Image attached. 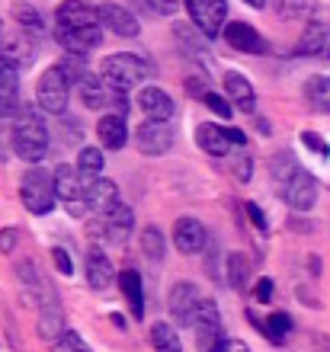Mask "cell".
I'll return each instance as SVG.
<instances>
[{
  "instance_id": "cell-35",
  "label": "cell",
  "mask_w": 330,
  "mask_h": 352,
  "mask_svg": "<svg viewBox=\"0 0 330 352\" xmlns=\"http://www.w3.org/2000/svg\"><path fill=\"white\" fill-rule=\"evenodd\" d=\"M289 330H292V320H289V314H273L269 320H266V336H269L273 343H279L282 336H289Z\"/></svg>"
},
{
  "instance_id": "cell-26",
  "label": "cell",
  "mask_w": 330,
  "mask_h": 352,
  "mask_svg": "<svg viewBox=\"0 0 330 352\" xmlns=\"http://www.w3.org/2000/svg\"><path fill=\"white\" fill-rule=\"evenodd\" d=\"M119 288L122 295H125V301H129V311L135 320H141L145 317V298H141V276H138L135 269H122L119 272Z\"/></svg>"
},
{
  "instance_id": "cell-29",
  "label": "cell",
  "mask_w": 330,
  "mask_h": 352,
  "mask_svg": "<svg viewBox=\"0 0 330 352\" xmlns=\"http://www.w3.org/2000/svg\"><path fill=\"white\" fill-rule=\"evenodd\" d=\"M305 96L318 112H327L330 116V77H311L305 84Z\"/></svg>"
},
{
  "instance_id": "cell-31",
  "label": "cell",
  "mask_w": 330,
  "mask_h": 352,
  "mask_svg": "<svg viewBox=\"0 0 330 352\" xmlns=\"http://www.w3.org/2000/svg\"><path fill=\"white\" fill-rule=\"evenodd\" d=\"M39 333L45 336V340H58V336L65 333L61 330V307L58 305H48L39 311Z\"/></svg>"
},
{
  "instance_id": "cell-2",
  "label": "cell",
  "mask_w": 330,
  "mask_h": 352,
  "mask_svg": "<svg viewBox=\"0 0 330 352\" xmlns=\"http://www.w3.org/2000/svg\"><path fill=\"white\" fill-rule=\"evenodd\" d=\"M13 151L19 160L26 164H39L48 151V129L39 109L32 106H19L17 122H13Z\"/></svg>"
},
{
  "instance_id": "cell-40",
  "label": "cell",
  "mask_w": 330,
  "mask_h": 352,
  "mask_svg": "<svg viewBox=\"0 0 330 352\" xmlns=\"http://www.w3.org/2000/svg\"><path fill=\"white\" fill-rule=\"evenodd\" d=\"M52 260H55V269L61 272V276H71L74 266H71V256H68V250H61V247H55L52 250Z\"/></svg>"
},
{
  "instance_id": "cell-1",
  "label": "cell",
  "mask_w": 330,
  "mask_h": 352,
  "mask_svg": "<svg viewBox=\"0 0 330 352\" xmlns=\"http://www.w3.org/2000/svg\"><path fill=\"white\" fill-rule=\"evenodd\" d=\"M269 173H273L276 192L282 195L292 208L308 212L314 205V199H318V179H314L292 154H276V157L269 160Z\"/></svg>"
},
{
  "instance_id": "cell-22",
  "label": "cell",
  "mask_w": 330,
  "mask_h": 352,
  "mask_svg": "<svg viewBox=\"0 0 330 352\" xmlns=\"http://www.w3.org/2000/svg\"><path fill=\"white\" fill-rule=\"evenodd\" d=\"M77 93H81V102L87 106V109H103L106 102H110V87H106V80H103V74L96 77V74H87L77 80Z\"/></svg>"
},
{
  "instance_id": "cell-20",
  "label": "cell",
  "mask_w": 330,
  "mask_h": 352,
  "mask_svg": "<svg viewBox=\"0 0 330 352\" xmlns=\"http://www.w3.org/2000/svg\"><path fill=\"white\" fill-rule=\"evenodd\" d=\"M19 278L26 282V288L32 292V301H39V307H48V305H58L55 298V288L48 285V278L39 272L32 263H19Z\"/></svg>"
},
{
  "instance_id": "cell-13",
  "label": "cell",
  "mask_w": 330,
  "mask_h": 352,
  "mask_svg": "<svg viewBox=\"0 0 330 352\" xmlns=\"http://www.w3.org/2000/svg\"><path fill=\"white\" fill-rule=\"evenodd\" d=\"M138 109L145 112V119L170 122L176 106H174V100H170V93L161 90V87H141V90H138Z\"/></svg>"
},
{
  "instance_id": "cell-41",
  "label": "cell",
  "mask_w": 330,
  "mask_h": 352,
  "mask_svg": "<svg viewBox=\"0 0 330 352\" xmlns=\"http://www.w3.org/2000/svg\"><path fill=\"white\" fill-rule=\"evenodd\" d=\"M254 298H257V301H269V298H273V278L254 282Z\"/></svg>"
},
{
  "instance_id": "cell-14",
  "label": "cell",
  "mask_w": 330,
  "mask_h": 352,
  "mask_svg": "<svg viewBox=\"0 0 330 352\" xmlns=\"http://www.w3.org/2000/svg\"><path fill=\"white\" fill-rule=\"evenodd\" d=\"M225 42H228L234 52H240V55H263L266 52L263 36H260L250 23H228V26H225Z\"/></svg>"
},
{
  "instance_id": "cell-17",
  "label": "cell",
  "mask_w": 330,
  "mask_h": 352,
  "mask_svg": "<svg viewBox=\"0 0 330 352\" xmlns=\"http://www.w3.org/2000/svg\"><path fill=\"white\" fill-rule=\"evenodd\" d=\"M100 23H103V29H110L112 36H122V38L138 36L135 13H129V10L119 7V3H103L100 7Z\"/></svg>"
},
{
  "instance_id": "cell-34",
  "label": "cell",
  "mask_w": 330,
  "mask_h": 352,
  "mask_svg": "<svg viewBox=\"0 0 330 352\" xmlns=\"http://www.w3.org/2000/svg\"><path fill=\"white\" fill-rule=\"evenodd\" d=\"M17 23L26 36H39V32H42V16H39V10H32V7H17Z\"/></svg>"
},
{
  "instance_id": "cell-8",
  "label": "cell",
  "mask_w": 330,
  "mask_h": 352,
  "mask_svg": "<svg viewBox=\"0 0 330 352\" xmlns=\"http://www.w3.org/2000/svg\"><path fill=\"white\" fill-rule=\"evenodd\" d=\"M205 298L199 295V288L193 282H176L174 292H170V314L180 327H193L196 317H199V307Z\"/></svg>"
},
{
  "instance_id": "cell-23",
  "label": "cell",
  "mask_w": 330,
  "mask_h": 352,
  "mask_svg": "<svg viewBox=\"0 0 330 352\" xmlns=\"http://www.w3.org/2000/svg\"><path fill=\"white\" fill-rule=\"evenodd\" d=\"M196 144H199L205 154H212V157H225L231 151L228 131L218 129V125H212V122H202L199 129H196Z\"/></svg>"
},
{
  "instance_id": "cell-36",
  "label": "cell",
  "mask_w": 330,
  "mask_h": 352,
  "mask_svg": "<svg viewBox=\"0 0 330 352\" xmlns=\"http://www.w3.org/2000/svg\"><path fill=\"white\" fill-rule=\"evenodd\" d=\"M55 352H90V349H87V343H83L74 330H65V333L55 340Z\"/></svg>"
},
{
  "instance_id": "cell-4",
  "label": "cell",
  "mask_w": 330,
  "mask_h": 352,
  "mask_svg": "<svg viewBox=\"0 0 330 352\" xmlns=\"http://www.w3.org/2000/svg\"><path fill=\"white\" fill-rule=\"evenodd\" d=\"M19 199L32 214H48L55 208L58 189H55V173H48L42 167H32L23 183H19Z\"/></svg>"
},
{
  "instance_id": "cell-6",
  "label": "cell",
  "mask_w": 330,
  "mask_h": 352,
  "mask_svg": "<svg viewBox=\"0 0 330 352\" xmlns=\"http://www.w3.org/2000/svg\"><path fill=\"white\" fill-rule=\"evenodd\" d=\"M189 16H193L196 29L205 38H215L225 32V16H228V3L225 0H183Z\"/></svg>"
},
{
  "instance_id": "cell-48",
  "label": "cell",
  "mask_w": 330,
  "mask_h": 352,
  "mask_svg": "<svg viewBox=\"0 0 330 352\" xmlns=\"http://www.w3.org/2000/svg\"><path fill=\"white\" fill-rule=\"evenodd\" d=\"M3 38H7V32H3V23H0V48H3Z\"/></svg>"
},
{
  "instance_id": "cell-44",
  "label": "cell",
  "mask_w": 330,
  "mask_h": 352,
  "mask_svg": "<svg viewBox=\"0 0 330 352\" xmlns=\"http://www.w3.org/2000/svg\"><path fill=\"white\" fill-rule=\"evenodd\" d=\"M212 352H250V346L240 343V340H221V343L215 346Z\"/></svg>"
},
{
  "instance_id": "cell-24",
  "label": "cell",
  "mask_w": 330,
  "mask_h": 352,
  "mask_svg": "<svg viewBox=\"0 0 330 352\" xmlns=\"http://www.w3.org/2000/svg\"><path fill=\"white\" fill-rule=\"evenodd\" d=\"M225 90H228L231 102H234L240 112H254V106H257V93H254V87H250V80L244 74L228 71V74H225Z\"/></svg>"
},
{
  "instance_id": "cell-39",
  "label": "cell",
  "mask_w": 330,
  "mask_h": 352,
  "mask_svg": "<svg viewBox=\"0 0 330 352\" xmlns=\"http://www.w3.org/2000/svg\"><path fill=\"white\" fill-rule=\"evenodd\" d=\"M302 144H305V148H308V151H318L321 157H327V154H330L327 141H324L321 135H314V131H302Z\"/></svg>"
},
{
  "instance_id": "cell-38",
  "label": "cell",
  "mask_w": 330,
  "mask_h": 352,
  "mask_svg": "<svg viewBox=\"0 0 330 352\" xmlns=\"http://www.w3.org/2000/svg\"><path fill=\"white\" fill-rule=\"evenodd\" d=\"M205 106H209L215 116H221V119H231V102L225 100V96H218V93H205Z\"/></svg>"
},
{
  "instance_id": "cell-7",
  "label": "cell",
  "mask_w": 330,
  "mask_h": 352,
  "mask_svg": "<svg viewBox=\"0 0 330 352\" xmlns=\"http://www.w3.org/2000/svg\"><path fill=\"white\" fill-rule=\"evenodd\" d=\"M174 144V129L170 122L161 119H145L135 129V148L145 154V157H161L164 151H170Z\"/></svg>"
},
{
  "instance_id": "cell-43",
  "label": "cell",
  "mask_w": 330,
  "mask_h": 352,
  "mask_svg": "<svg viewBox=\"0 0 330 352\" xmlns=\"http://www.w3.org/2000/svg\"><path fill=\"white\" fill-rule=\"evenodd\" d=\"M234 176H238L240 183H247L250 179V157L247 154H240V157L234 160Z\"/></svg>"
},
{
  "instance_id": "cell-28",
  "label": "cell",
  "mask_w": 330,
  "mask_h": 352,
  "mask_svg": "<svg viewBox=\"0 0 330 352\" xmlns=\"http://www.w3.org/2000/svg\"><path fill=\"white\" fill-rule=\"evenodd\" d=\"M141 250L151 263H164V250H167V241H164V231L154 228V224H147L145 231H141Z\"/></svg>"
},
{
  "instance_id": "cell-9",
  "label": "cell",
  "mask_w": 330,
  "mask_h": 352,
  "mask_svg": "<svg viewBox=\"0 0 330 352\" xmlns=\"http://www.w3.org/2000/svg\"><path fill=\"white\" fill-rule=\"evenodd\" d=\"M55 26L61 29H81V26H103L100 7L83 3V0H65L55 13Z\"/></svg>"
},
{
  "instance_id": "cell-12",
  "label": "cell",
  "mask_w": 330,
  "mask_h": 352,
  "mask_svg": "<svg viewBox=\"0 0 330 352\" xmlns=\"http://www.w3.org/2000/svg\"><path fill=\"white\" fill-rule=\"evenodd\" d=\"M19 106V67L0 55V116H17Z\"/></svg>"
},
{
  "instance_id": "cell-32",
  "label": "cell",
  "mask_w": 330,
  "mask_h": 352,
  "mask_svg": "<svg viewBox=\"0 0 330 352\" xmlns=\"http://www.w3.org/2000/svg\"><path fill=\"white\" fill-rule=\"evenodd\" d=\"M77 170L83 173V179L90 183V179H96L103 170V151L100 148H81V154H77Z\"/></svg>"
},
{
  "instance_id": "cell-42",
  "label": "cell",
  "mask_w": 330,
  "mask_h": 352,
  "mask_svg": "<svg viewBox=\"0 0 330 352\" xmlns=\"http://www.w3.org/2000/svg\"><path fill=\"white\" fill-rule=\"evenodd\" d=\"M17 247V228H3L0 231V253H13Z\"/></svg>"
},
{
  "instance_id": "cell-45",
  "label": "cell",
  "mask_w": 330,
  "mask_h": 352,
  "mask_svg": "<svg viewBox=\"0 0 330 352\" xmlns=\"http://www.w3.org/2000/svg\"><path fill=\"white\" fill-rule=\"evenodd\" d=\"M244 208H247V214H250V221H254V228L266 234V214L260 212V208H257V205H254V202H247V205H244Z\"/></svg>"
},
{
  "instance_id": "cell-3",
  "label": "cell",
  "mask_w": 330,
  "mask_h": 352,
  "mask_svg": "<svg viewBox=\"0 0 330 352\" xmlns=\"http://www.w3.org/2000/svg\"><path fill=\"white\" fill-rule=\"evenodd\" d=\"M100 74H103V80H106V87H110L112 93H129V90H135L141 80H147L151 65H147L145 58L129 55V52H119V55H110L106 61H103Z\"/></svg>"
},
{
  "instance_id": "cell-27",
  "label": "cell",
  "mask_w": 330,
  "mask_h": 352,
  "mask_svg": "<svg viewBox=\"0 0 330 352\" xmlns=\"http://www.w3.org/2000/svg\"><path fill=\"white\" fill-rule=\"evenodd\" d=\"M151 346H154V352H183L176 330L170 324H161V320L151 327Z\"/></svg>"
},
{
  "instance_id": "cell-33",
  "label": "cell",
  "mask_w": 330,
  "mask_h": 352,
  "mask_svg": "<svg viewBox=\"0 0 330 352\" xmlns=\"http://www.w3.org/2000/svg\"><path fill=\"white\" fill-rule=\"evenodd\" d=\"M228 276H231V285L238 288V292H244L250 282V266L244 256H228Z\"/></svg>"
},
{
  "instance_id": "cell-5",
  "label": "cell",
  "mask_w": 330,
  "mask_h": 352,
  "mask_svg": "<svg viewBox=\"0 0 330 352\" xmlns=\"http://www.w3.org/2000/svg\"><path fill=\"white\" fill-rule=\"evenodd\" d=\"M68 100H71V80H68V74L61 71V65L48 67L45 74L39 77L36 102L45 112H52V116H61L68 109Z\"/></svg>"
},
{
  "instance_id": "cell-10",
  "label": "cell",
  "mask_w": 330,
  "mask_h": 352,
  "mask_svg": "<svg viewBox=\"0 0 330 352\" xmlns=\"http://www.w3.org/2000/svg\"><path fill=\"white\" fill-rule=\"evenodd\" d=\"M205 241H209V231H205V224L196 221V218H176L174 224V247L183 256H193V253H199L202 247H205Z\"/></svg>"
},
{
  "instance_id": "cell-15",
  "label": "cell",
  "mask_w": 330,
  "mask_h": 352,
  "mask_svg": "<svg viewBox=\"0 0 330 352\" xmlns=\"http://www.w3.org/2000/svg\"><path fill=\"white\" fill-rule=\"evenodd\" d=\"M298 58H327L330 61V26L327 23H311L302 32L298 45H295Z\"/></svg>"
},
{
  "instance_id": "cell-19",
  "label": "cell",
  "mask_w": 330,
  "mask_h": 352,
  "mask_svg": "<svg viewBox=\"0 0 330 352\" xmlns=\"http://www.w3.org/2000/svg\"><path fill=\"white\" fill-rule=\"evenodd\" d=\"M112 278H116L112 260L100 247H90V253H87V282H90V288L93 292H106L112 285Z\"/></svg>"
},
{
  "instance_id": "cell-16",
  "label": "cell",
  "mask_w": 330,
  "mask_h": 352,
  "mask_svg": "<svg viewBox=\"0 0 330 352\" xmlns=\"http://www.w3.org/2000/svg\"><path fill=\"white\" fill-rule=\"evenodd\" d=\"M83 202H87V208H90V212L106 214L110 208H116V205H119V186L112 183V179L96 176V179H90V183H87Z\"/></svg>"
},
{
  "instance_id": "cell-30",
  "label": "cell",
  "mask_w": 330,
  "mask_h": 352,
  "mask_svg": "<svg viewBox=\"0 0 330 352\" xmlns=\"http://www.w3.org/2000/svg\"><path fill=\"white\" fill-rule=\"evenodd\" d=\"M276 16L282 19H305L314 13V0H269Z\"/></svg>"
},
{
  "instance_id": "cell-46",
  "label": "cell",
  "mask_w": 330,
  "mask_h": 352,
  "mask_svg": "<svg viewBox=\"0 0 330 352\" xmlns=\"http://www.w3.org/2000/svg\"><path fill=\"white\" fill-rule=\"evenodd\" d=\"M225 131H228L231 144H238V148H244V141H247V138H244V131H240V129H225Z\"/></svg>"
},
{
  "instance_id": "cell-21",
  "label": "cell",
  "mask_w": 330,
  "mask_h": 352,
  "mask_svg": "<svg viewBox=\"0 0 330 352\" xmlns=\"http://www.w3.org/2000/svg\"><path fill=\"white\" fill-rule=\"evenodd\" d=\"M96 135H100L103 148H110V151L125 148V141H129V125H125V116H119V112L103 116L100 125H96Z\"/></svg>"
},
{
  "instance_id": "cell-11",
  "label": "cell",
  "mask_w": 330,
  "mask_h": 352,
  "mask_svg": "<svg viewBox=\"0 0 330 352\" xmlns=\"http://www.w3.org/2000/svg\"><path fill=\"white\" fill-rule=\"evenodd\" d=\"M55 38H58V45L65 48V52H71V55H87V52H93L103 42V32H100V26H81V29L58 26Z\"/></svg>"
},
{
  "instance_id": "cell-47",
  "label": "cell",
  "mask_w": 330,
  "mask_h": 352,
  "mask_svg": "<svg viewBox=\"0 0 330 352\" xmlns=\"http://www.w3.org/2000/svg\"><path fill=\"white\" fill-rule=\"evenodd\" d=\"M247 7H254V10H263L266 7V0H244Z\"/></svg>"
},
{
  "instance_id": "cell-37",
  "label": "cell",
  "mask_w": 330,
  "mask_h": 352,
  "mask_svg": "<svg viewBox=\"0 0 330 352\" xmlns=\"http://www.w3.org/2000/svg\"><path fill=\"white\" fill-rule=\"evenodd\" d=\"M135 3H141V7H145L147 13H154V16H174L176 10H180L176 0H135Z\"/></svg>"
},
{
  "instance_id": "cell-18",
  "label": "cell",
  "mask_w": 330,
  "mask_h": 352,
  "mask_svg": "<svg viewBox=\"0 0 330 352\" xmlns=\"http://www.w3.org/2000/svg\"><path fill=\"white\" fill-rule=\"evenodd\" d=\"M55 189H58V199L61 202H83V192H87V179H83V173L77 167H68V164H61V167L55 170Z\"/></svg>"
},
{
  "instance_id": "cell-25",
  "label": "cell",
  "mask_w": 330,
  "mask_h": 352,
  "mask_svg": "<svg viewBox=\"0 0 330 352\" xmlns=\"http://www.w3.org/2000/svg\"><path fill=\"white\" fill-rule=\"evenodd\" d=\"M106 218V234H110L112 241H125L132 234V228H135V212H132L125 202H119L116 208H110V212L103 214Z\"/></svg>"
}]
</instances>
